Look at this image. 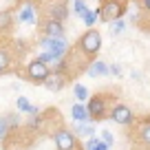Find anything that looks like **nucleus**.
Segmentation results:
<instances>
[{
	"label": "nucleus",
	"mask_w": 150,
	"mask_h": 150,
	"mask_svg": "<svg viewBox=\"0 0 150 150\" xmlns=\"http://www.w3.org/2000/svg\"><path fill=\"white\" fill-rule=\"evenodd\" d=\"M108 75L119 77V75H122V66H119V64H110V66H108Z\"/></svg>",
	"instance_id": "a878e982"
},
{
	"label": "nucleus",
	"mask_w": 150,
	"mask_h": 150,
	"mask_svg": "<svg viewBox=\"0 0 150 150\" xmlns=\"http://www.w3.org/2000/svg\"><path fill=\"white\" fill-rule=\"evenodd\" d=\"M69 77H66L64 73H57V71H51V75H49L47 80H44V88L47 91H51V93H57V91H62L66 84H69Z\"/></svg>",
	"instance_id": "1a4fd4ad"
},
{
	"label": "nucleus",
	"mask_w": 150,
	"mask_h": 150,
	"mask_svg": "<svg viewBox=\"0 0 150 150\" xmlns=\"http://www.w3.org/2000/svg\"><path fill=\"white\" fill-rule=\"evenodd\" d=\"M82 20H84V24H86V27H95V22H97V20H99V13H97V9H88V11H86V13H84V18H82Z\"/></svg>",
	"instance_id": "4be33fe9"
},
{
	"label": "nucleus",
	"mask_w": 150,
	"mask_h": 150,
	"mask_svg": "<svg viewBox=\"0 0 150 150\" xmlns=\"http://www.w3.org/2000/svg\"><path fill=\"white\" fill-rule=\"evenodd\" d=\"M110 119L115 124H119V126H130V124L135 122V112H132L126 104H115L112 110H110Z\"/></svg>",
	"instance_id": "0eeeda50"
},
{
	"label": "nucleus",
	"mask_w": 150,
	"mask_h": 150,
	"mask_svg": "<svg viewBox=\"0 0 150 150\" xmlns=\"http://www.w3.org/2000/svg\"><path fill=\"white\" fill-rule=\"evenodd\" d=\"M86 73H88L91 77H104V75H108V64L102 62V60H93L91 66L86 69Z\"/></svg>",
	"instance_id": "2eb2a0df"
},
{
	"label": "nucleus",
	"mask_w": 150,
	"mask_h": 150,
	"mask_svg": "<svg viewBox=\"0 0 150 150\" xmlns=\"http://www.w3.org/2000/svg\"><path fill=\"white\" fill-rule=\"evenodd\" d=\"M102 141H106L108 146H112V135H110V130H102Z\"/></svg>",
	"instance_id": "bb28decb"
},
{
	"label": "nucleus",
	"mask_w": 150,
	"mask_h": 150,
	"mask_svg": "<svg viewBox=\"0 0 150 150\" xmlns=\"http://www.w3.org/2000/svg\"><path fill=\"white\" fill-rule=\"evenodd\" d=\"M115 106V97L110 93H93L86 102V110H88L91 122H104L110 117V110Z\"/></svg>",
	"instance_id": "f257e3e1"
},
{
	"label": "nucleus",
	"mask_w": 150,
	"mask_h": 150,
	"mask_svg": "<svg viewBox=\"0 0 150 150\" xmlns=\"http://www.w3.org/2000/svg\"><path fill=\"white\" fill-rule=\"evenodd\" d=\"M18 18H20V22H24V24L35 22V7H33L29 0H24V5L18 9Z\"/></svg>",
	"instance_id": "ddd939ff"
},
{
	"label": "nucleus",
	"mask_w": 150,
	"mask_h": 150,
	"mask_svg": "<svg viewBox=\"0 0 150 150\" xmlns=\"http://www.w3.org/2000/svg\"><path fill=\"white\" fill-rule=\"evenodd\" d=\"M86 150H108V144L106 141H102V137H88V141H86Z\"/></svg>",
	"instance_id": "412c9836"
},
{
	"label": "nucleus",
	"mask_w": 150,
	"mask_h": 150,
	"mask_svg": "<svg viewBox=\"0 0 150 150\" xmlns=\"http://www.w3.org/2000/svg\"><path fill=\"white\" fill-rule=\"evenodd\" d=\"M16 108H18L20 112H29V115H38V112H40V108L33 106V104L29 102V97H18L16 99Z\"/></svg>",
	"instance_id": "a211bd4d"
},
{
	"label": "nucleus",
	"mask_w": 150,
	"mask_h": 150,
	"mask_svg": "<svg viewBox=\"0 0 150 150\" xmlns=\"http://www.w3.org/2000/svg\"><path fill=\"white\" fill-rule=\"evenodd\" d=\"M71 11H73L77 18H84V13L88 11V7H86L84 0H71Z\"/></svg>",
	"instance_id": "aec40b11"
},
{
	"label": "nucleus",
	"mask_w": 150,
	"mask_h": 150,
	"mask_svg": "<svg viewBox=\"0 0 150 150\" xmlns=\"http://www.w3.org/2000/svg\"><path fill=\"white\" fill-rule=\"evenodd\" d=\"M71 117H73V122H91V119H88V110H86V104H82V102L73 104V108H71Z\"/></svg>",
	"instance_id": "dca6fc26"
},
{
	"label": "nucleus",
	"mask_w": 150,
	"mask_h": 150,
	"mask_svg": "<svg viewBox=\"0 0 150 150\" xmlns=\"http://www.w3.org/2000/svg\"><path fill=\"white\" fill-rule=\"evenodd\" d=\"M9 130H11V126H9V122H7V115H0V141L7 139Z\"/></svg>",
	"instance_id": "5701e85b"
},
{
	"label": "nucleus",
	"mask_w": 150,
	"mask_h": 150,
	"mask_svg": "<svg viewBox=\"0 0 150 150\" xmlns=\"http://www.w3.org/2000/svg\"><path fill=\"white\" fill-rule=\"evenodd\" d=\"M73 95H75V99L82 102V104H86V102H88V97H91L88 88H86L84 84H80V82H75V84H73Z\"/></svg>",
	"instance_id": "6ab92c4d"
},
{
	"label": "nucleus",
	"mask_w": 150,
	"mask_h": 150,
	"mask_svg": "<svg viewBox=\"0 0 150 150\" xmlns=\"http://www.w3.org/2000/svg\"><path fill=\"white\" fill-rule=\"evenodd\" d=\"M126 128H128V135H130V141L135 146H150V115L135 117V122Z\"/></svg>",
	"instance_id": "20e7f679"
},
{
	"label": "nucleus",
	"mask_w": 150,
	"mask_h": 150,
	"mask_svg": "<svg viewBox=\"0 0 150 150\" xmlns=\"http://www.w3.org/2000/svg\"><path fill=\"white\" fill-rule=\"evenodd\" d=\"M49 75H51V66L47 62H42L40 57H33L24 69V80L31 82V84H44Z\"/></svg>",
	"instance_id": "39448f33"
},
{
	"label": "nucleus",
	"mask_w": 150,
	"mask_h": 150,
	"mask_svg": "<svg viewBox=\"0 0 150 150\" xmlns=\"http://www.w3.org/2000/svg\"><path fill=\"white\" fill-rule=\"evenodd\" d=\"M73 132L77 137H93L95 135V126H93V122H77Z\"/></svg>",
	"instance_id": "f3484780"
},
{
	"label": "nucleus",
	"mask_w": 150,
	"mask_h": 150,
	"mask_svg": "<svg viewBox=\"0 0 150 150\" xmlns=\"http://www.w3.org/2000/svg\"><path fill=\"white\" fill-rule=\"evenodd\" d=\"M128 11V0H99L97 13L102 22H112V20L124 18Z\"/></svg>",
	"instance_id": "7ed1b4c3"
},
{
	"label": "nucleus",
	"mask_w": 150,
	"mask_h": 150,
	"mask_svg": "<svg viewBox=\"0 0 150 150\" xmlns=\"http://www.w3.org/2000/svg\"><path fill=\"white\" fill-rule=\"evenodd\" d=\"M130 2L137 7V11L132 13V18H141V16H146V20L139 22L141 31H150V0H130Z\"/></svg>",
	"instance_id": "6e6552de"
},
{
	"label": "nucleus",
	"mask_w": 150,
	"mask_h": 150,
	"mask_svg": "<svg viewBox=\"0 0 150 150\" xmlns=\"http://www.w3.org/2000/svg\"><path fill=\"white\" fill-rule=\"evenodd\" d=\"M69 13H71V9L64 5V2H55V5H51V7H49V11H47V18L64 22V20L69 18Z\"/></svg>",
	"instance_id": "f8f14e48"
},
{
	"label": "nucleus",
	"mask_w": 150,
	"mask_h": 150,
	"mask_svg": "<svg viewBox=\"0 0 150 150\" xmlns=\"http://www.w3.org/2000/svg\"><path fill=\"white\" fill-rule=\"evenodd\" d=\"M108 24H110V33H112V35H119V33L126 29V22H124V18L112 20V22H108Z\"/></svg>",
	"instance_id": "b1692460"
},
{
	"label": "nucleus",
	"mask_w": 150,
	"mask_h": 150,
	"mask_svg": "<svg viewBox=\"0 0 150 150\" xmlns=\"http://www.w3.org/2000/svg\"><path fill=\"white\" fill-rule=\"evenodd\" d=\"M7 122H9V126H11V128H18V126H20L18 112H7Z\"/></svg>",
	"instance_id": "393cba45"
},
{
	"label": "nucleus",
	"mask_w": 150,
	"mask_h": 150,
	"mask_svg": "<svg viewBox=\"0 0 150 150\" xmlns=\"http://www.w3.org/2000/svg\"><path fill=\"white\" fill-rule=\"evenodd\" d=\"M11 64H13V55H11L9 47H0V75L9 73Z\"/></svg>",
	"instance_id": "4468645a"
},
{
	"label": "nucleus",
	"mask_w": 150,
	"mask_h": 150,
	"mask_svg": "<svg viewBox=\"0 0 150 150\" xmlns=\"http://www.w3.org/2000/svg\"><path fill=\"white\" fill-rule=\"evenodd\" d=\"M13 31V11L2 9L0 11V42H5V38L11 35Z\"/></svg>",
	"instance_id": "9b49d317"
},
{
	"label": "nucleus",
	"mask_w": 150,
	"mask_h": 150,
	"mask_svg": "<svg viewBox=\"0 0 150 150\" xmlns=\"http://www.w3.org/2000/svg\"><path fill=\"white\" fill-rule=\"evenodd\" d=\"M40 47H42L44 51L53 53L57 60L64 57L66 51H69V42H66V38H47V35H42V38H40Z\"/></svg>",
	"instance_id": "423d86ee"
},
{
	"label": "nucleus",
	"mask_w": 150,
	"mask_h": 150,
	"mask_svg": "<svg viewBox=\"0 0 150 150\" xmlns=\"http://www.w3.org/2000/svg\"><path fill=\"white\" fill-rule=\"evenodd\" d=\"M64 31H66L64 22H60V20H51V18L44 20L42 29H40V33L47 35V38H64Z\"/></svg>",
	"instance_id": "9d476101"
},
{
	"label": "nucleus",
	"mask_w": 150,
	"mask_h": 150,
	"mask_svg": "<svg viewBox=\"0 0 150 150\" xmlns=\"http://www.w3.org/2000/svg\"><path fill=\"white\" fill-rule=\"evenodd\" d=\"M75 47L80 49V51L84 53L88 60H95V57H97V53H99V49H102V33H99L97 29H93V27L86 29V31L77 38Z\"/></svg>",
	"instance_id": "f03ea898"
}]
</instances>
